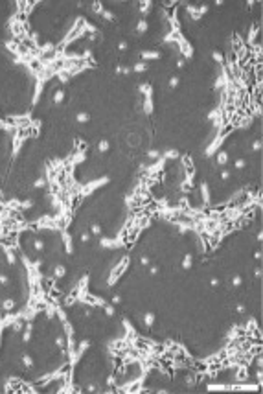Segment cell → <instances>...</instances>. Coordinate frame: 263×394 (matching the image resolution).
Masks as SVG:
<instances>
[{"mask_svg":"<svg viewBox=\"0 0 263 394\" xmlns=\"http://www.w3.org/2000/svg\"><path fill=\"white\" fill-rule=\"evenodd\" d=\"M61 238H63V245H64V250L68 254H72L74 247H72V236L68 234V230H61Z\"/></svg>","mask_w":263,"mask_h":394,"instance_id":"obj_1","label":"cell"},{"mask_svg":"<svg viewBox=\"0 0 263 394\" xmlns=\"http://www.w3.org/2000/svg\"><path fill=\"white\" fill-rule=\"evenodd\" d=\"M17 306V300H13V298H6V300H2V311H11L13 308Z\"/></svg>","mask_w":263,"mask_h":394,"instance_id":"obj_2","label":"cell"},{"mask_svg":"<svg viewBox=\"0 0 263 394\" xmlns=\"http://www.w3.org/2000/svg\"><path fill=\"white\" fill-rule=\"evenodd\" d=\"M147 26H149V24H147V20H145V18H140V20H138V24H136V33H140V35H142V33H145V31H147Z\"/></svg>","mask_w":263,"mask_h":394,"instance_id":"obj_3","label":"cell"},{"mask_svg":"<svg viewBox=\"0 0 263 394\" xmlns=\"http://www.w3.org/2000/svg\"><path fill=\"white\" fill-rule=\"evenodd\" d=\"M226 162H228V153L223 151V149L217 151V164H219V166H225Z\"/></svg>","mask_w":263,"mask_h":394,"instance_id":"obj_4","label":"cell"},{"mask_svg":"<svg viewBox=\"0 0 263 394\" xmlns=\"http://www.w3.org/2000/svg\"><path fill=\"white\" fill-rule=\"evenodd\" d=\"M53 276H55V278H63V276H66V267H64V265H55V269H53Z\"/></svg>","mask_w":263,"mask_h":394,"instance_id":"obj_5","label":"cell"},{"mask_svg":"<svg viewBox=\"0 0 263 394\" xmlns=\"http://www.w3.org/2000/svg\"><path fill=\"white\" fill-rule=\"evenodd\" d=\"M101 18H105V20L112 22V20H116V15H114L112 11H109V9H103V11H101Z\"/></svg>","mask_w":263,"mask_h":394,"instance_id":"obj_6","label":"cell"},{"mask_svg":"<svg viewBox=\"0 0 263 394\" xmlns=\"http://www.w3.org/2000/svg\"><path fill=\"white\" fill-rule=\"evenodd\" d=\"M63 100H64V90H55V92H53V103L59 105Z\"/></svg>","mask_w":263,"mask_h":394,"instance_id":"obj_7","label":"cell"},{"mask_svg":"<svg viewBox=\"0 0 263 394\" xmlns=\"http://www.w3.org/2000/svg\"><path fill=\"white\" fill-rule=\"evenodd\" d=\"M131 70H133V72H145V70H147V63L140 61V63H136V65H134Z\"/></svg>","mask_w":263,"mask_h":394,"instance_id":"obj_8","label":"cell"},{"mask_svg":"<svg viewBox=\"0 0 263 394\" xmlns=\"http://www.w3.org/2000/svg\"><path fill=\"white\" fill-rule=\"evenodd\" d=\"M90 120V114L88 112H79L77 116H75V122H79V124H87Z\"/></svg>","mask_w":263,"mask_h":394,"instance_id":"obj_9","label":"cell"},{"mask_svg":"<svg viewBox=\"0 0 263 394\" xmlns=\"http://www.w3.org/2000/svg\"><path fill=\"white\" fill-rule=\"evenodd\" d=\"M144 324L151 328V326L155 324V315H153V313H145V315H144Z\"/></svg>","mask_w":263,"mask_h":394,"instance_id":"obj_10","label":"cell"},{"mask_svg":"<svg viewBox=\"0 0 263 394\" xmlns=\"http://www.w3.org/2000/svg\"><path fill=\"white\" fill-rule=\"evenodd\" d=\"M142 57L144 59H160V52H144Z\"/></svg>","mask_w":263,"mask_h":394,"instance_id":"obj_11","label":"cell"},{"mask_svg":"<svg viewBox=\"0 0 263 394\" xmlns=\"http://www.w3.org/2000/svg\"><path fill=\"white\" fill-rule=\"evenodd\" d=\"M44 186H48V181H46V177H39V179L33 183V188H44Z\"/></svg>","mask_w":263,"mask_h":394,"instance_id":"obj_12","label":"cell"},{"mask_svg":"<svg viewBox=\"0 0 263 394\" xmlns=\"http://www.w3.org/2000/svg\"><path fill=\"white\" fill-rule=\"evenodd\" d=\"M22 365H24L26 368H31V367H33V359H31V356L24 354V356H22Z\"/></svg>","mask_w":263,"mask_h":394,"instance_id":"obj_13","label":"cell"},{"mask_svg":"<svg viewBox=\"0 0 263 394\" xmlns=\"http://www.w3.org/2000/svg\"><path fill=\"white\" fill-rule=\"evenodd\" d=\"M109 148H110V144H109L107 140H101V142L98 144V151H99V153H105V151H109Z\"/></svg>","mask_w":263,"mask_h":394,"instance_id":"obj_14","label":"cell"},{"mask_svg":"<svg viewBox=\"0 0 263 394\" xmlns=\"http://www.w3.org/2000/svg\"><path fill=\"white\" fill-rule=\"evenodd\" d=\"M33 247H35V250H37V252H42V250H44V243H42V239H33Z\"/></svg>","mask_w":263,"mask_h":394,"instance_id":"obj_15","label":"cell"},{"mask_svg":"<svg viewBox=\"0 0 263 394\" xmlns=\"http://www.w3.org/2000/svg\"><path fill=\"white\" fill-rule=\"evenodd\" d=\"M191 262H193V256H191V254H186V258H184V262H182V267H184V269H190V267H191Z\"/></svg>","mask_w":263,"mask_h":394,"instance_id":"obj_16","label":"cell"},{"mask_svg":"<svg viewBox=\"0 0 263 394\" xmlns=\"http://www.w3.org/2000/svg\"><path fill=\"white\" fill-rule=\"evenodd\" d=\"M147 157H149V159H153V160H158L162 155H160V151H157V149H151V151H147Z\"/></svg>","mask_w":263,"mask_h":394,"instance_id":"obj_17","label":"cell"},{"mask_svg":"<svg viewBox=\"0 0 263 394\" xmlns=\"http://www.w3.org/2000/svg\"><path fill=\"white\" fill-rule=\"evenodd\" d=\"M149 9H151V2H142V4H140V11H142V13H147Z\"/></svg>","mask_w":263,"mask_h":394,"instance_id":"obj_18","label":"cell"},{"mask_svg":"<svg viewBox=\"0 0 263 394\" xmlns=\"http://www.w3.org/2000/svg\"><path fill=\"white\" fill-rule=\"evenodd\" d=\"M103 309H105L107 317H112V315H114V308H112L110 304H105V306H103Z\"/></svg>","mask_w":263,"mask_h":394,"instance_id":"obj_19","label":"cell"},{"mask_svg":"<svg viewBox=\"0 0 263 394\" xmlns=\"http://www.w3.org/2000/svg\"><path fill=\"white\" fill-rule=\"evenodd\" d=\"M90 232L96 234V236H99V234H101V227H99V225H92V227H90Z\"/></svg>","mask_w":263,"mask_h":394,"instance_id":"obj_20","label":"cell"},{"mask_svg":"<svg viewBox=\"0 0 263 394\" xmlns=\"http://www.w3.org/2000/svg\"><path fill=\"white\" fill-rule=\"evenodd\" d=\"M214 59H215V61H217V63H221V65H223V63H225V57H223V55H221V53H219V52H214Z\"/></svg>","mask_w":263,"mask_h":394,"instance_id":"obj_21","label":"cell"},{"mask_svg":"<svg viewBox=\"0 0 263 394\" xmlns=\"http://www.w3.org/2000/svg\"><path fill=\"white\" fill-rule=\"evenodd\" d=\"M0 284H2V286H7V284H9V276H7V274H0Z\"/></svg>","mask_w":263,"mask_h":394,"instance_id":"obj_22","label":"cell"},{"mask_svg":"<svg viewBox=\"0 0 263 394\" xmlns=\"http://www.w3.org/2000/svg\"><path fill=\"white\" fill-rule=\"evenodd\" d=\"M177 85H179V77H171L169 79V89H175Z\"/></svg>","mask_w":263,"mask_h":394,"instance_id":"obj_23","label":"cell"},{"mask_svg":"<svg viewBox=\"0 0 263 394\" xmlns=\"http://www.w3.org/2000/svg\"><path fill=\"white\" fill-rule=\"evenodd\" d=\"M245 164H247V162H245L243 159H239V160H236V168H238V170H243V168H245Z\"/></svg>","mask_w":263,"mask_h":394,"instance_id":"obj_24","label":"cell"},{"mask_svg":"<svg viewBox=\"0 0 263 394\" xmlns=\"http://www.w3.org/2000/svg\"><path fill=\"white\" fill-rule=\"evenodd\" d=\"M221 179H223V181H228V179H230V171H228V170H223V171H221Z\"/></svg>","mask_w":263,"mask_h":394,"instance_id":"obj_25","label":"cell"},{"mask_svg":"<svg viewBox=\"0 0 263 394\" xmlns=\"http://www.w3.org/2000/svg\"><path fill=\"white\" fill-rule=\"evenodd\" d=\"M110 302H112V306H118V304H120V302H122V297H120V295H114V297H112V300H110Z\"/></svg>","mask_w":263,"mask_h":394,"instance_id":"obj_26","label":"cell"},{"mask_svg":"<svg viewBox=\"0 0 263 394\" xmlns=\"http://www.w3.org/2000/svg\"><path fill=\"white\" fill-rule=\"evenodd\" d=\"M88 239H90V232H83V234H81V241H83V243H87Z\"/></svg>","mask_w":263,"mask_h":394,"instance_id":"obj_27","label":"cell"},{"mask_svg":"<svg viewBox=\"0 0 263 394\" xmlns=\"http://www.w3.org/2000/svg\"><path fill=\"white\" fill-rule=\"evenodd\" d=\"M241 282H243V280H241V276H234V278H232V284H234L236 287H238V286H241Z\"/></svg>","mask_w":263,"mask_h":394,"instance_id":"obj_28","label":"cell"},{"mask_svg":"<svg viewBox=\"0 0 263 394\" xmlns=\"http://www.w3.org/2000/svg\"><path fill=\"white\" fill-rule=\"evenodd\" d=\"M252 149H254V151H260V149H261V142H260V140H256V142H254V146H252Z\"/></svg>","mask_w":263,"mask_h":394,"instance_id":"obj_29","label":"cell"},{"mask_svg":"<svg viewBox=\"0 0 263 394\" xmlns=\"http://www.w3.org/2000/svg\"><path fill=\"white\" fill-rule=\"evenodd\" d=\"M118 48H120V50H127V42H125V41L118 42Z\"/></svg>","mask_w":263,"mask_h":394,"instance_id":"obj_30","label":"cell"},{"mask_svg":"<svg viewBox=\"0 0 263 394\" xmlns=\"http://www.w3.org/2000/svg\"><path fill=\"white\" fill-rule=\"evenodd\" d=\"M140 262H142V265H149V258H147V256H142Z\"/></svg>","mask_w":263,"mask_h":394,"instance_id":"obj_31","label":"cell"},{"mask_svg":"<svg viewBox=\"0 0 263 394\" xmlns=\"http://www.w3.org/2000/svg\"><path fill=\"white\" fill-rule=\"evenodd\" d=\"M177 66L182 68V66H184V59H179V61H177Z\"/></svg>","mask_w":263,"mask_h":394,"instance_id":"obj_32","label":"cell"},{"mask_svg":"<svg viewBox=\"0 0 263 394\" xmlns=\"http://www.w3.org/2000/svg\"><path fill=\"white\" fill-rule=\"evenodd\" d=\"M236 309H238V311H239V313H245V306H241V304H239V306H238V308H236Z\"/></svg>","mask_w":263,"mask_h":394,"instance_id":"obj_33","label":"cell"},{"mask_svg":"<svg viewBox=\"0 0 263 394\" xmlns=\"http://www.w3.org/2000/svg\"><path fill=\"white\" fill-rule=\"evenodd\" d=\"M149 273H151V274H157V273H158V267H151V271H149Z\"/></svg>","mask_w":263,"mask_h":394,"instance_id":"obj_34","label":"cell"}]
</instances>
